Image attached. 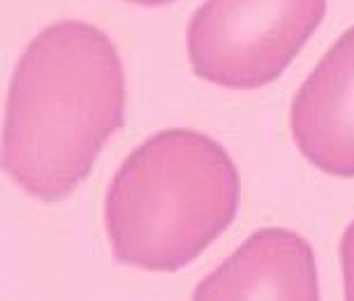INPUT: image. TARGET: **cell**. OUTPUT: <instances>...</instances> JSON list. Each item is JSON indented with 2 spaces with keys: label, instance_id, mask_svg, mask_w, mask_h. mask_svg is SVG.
<instances>
[{
  "label": "cell",
  "instance_id": "obj_1",
  "mask_svg": "<svg viewBox=\"0 0 354 301\" xmlns=\"http://www.w3.org/2000/svg\"><path fill=\"white\" fill-rule=\"evenodd\" d=\"M123 120L116 46L95 26L58 21L32 39L12 75L3 167L26 192L56 202L88 176Z\"/></svg>",
  "mask_w": 354,
  "mask_h": 301
},
{
  "label": "cell",
  "instance_id": "obj_2",
  "mask_svg": "<svg viewBox=\"0 0 354 301\" xmlns=\"http://www.w3.org/2000/svg\"><path fill=\"white\" fill-rule=\"evenodd\" d=\"M241 179L227 151L195 130H162L113 174L104 225L121 264L176 271L236 216Z\"/></svg>",
  "mask_w": 354,
  "mask_h": 301
},
{
  "label": "cell",
  "instance_id": "obj_3",
  "mask_svg": "<svg viewBox=\"0 0 354 301\" xmlns=\"http://www.w3.org/2000/svg\"><path fill=\"white\" fill-rule=\"evenodd\" d=\"M326 0H206L188 24L197 77L262 89L285 72L322 24Z\"/></svg>",
  "mask_w": 354,
  "mask_h": 301
},
{
  "label": "cell",
  "instance_id": "obj_4",
  "mask_svg": "<svg viewBox=\"0 0 354 301\" xmlns=\"http://www.w3.org/2000/svg\"><path fill=\"white\" fill-rule=\"evenodd\" d=\"M292 135L317 170L354 176V26L336 39L294 95Z\"/></svg>",
  "mask_w": 354,
  "mask_h": 301
},
{
  "label": "cell",
  "instance_id": "obj_5",
  "mask_svg": "<svg viewBox=\"0 0 354 301\" xmlns=\"http://www.w3.org/2000/svg\"><path fill=\"white\" fill-rule=\"evenodd\" d=\"M192 301H319L310 244L283 227L259 230L197 285Z\"/></svg>",
  "mask_w": 354,
  "mask_h": 301
},
{
  "label": "cell",
  "instance_id": "obj_6",
  "mask_svg": "<svg viewBox=\"0 0 354 301\" xmlns=\"http://www.w3.org/2000/svg\"><path fill=\"white\" fill-rule=\"evenodd\" d=\"M340 264H343L345 301H354V223L347 225L340 239Z\"/></svg>",
  "mask_w": 354,
  "mask_h": 301
},
{
  "label": "cell",
  "instance_id": "obj_7",
  "mask_svg": "<svg viewBox=\"0 0 354 301\" xmlns=\"http://www.w3.org/2000/svg\"><path fill=\"white\" fill-rule=\"evenodd\" d=\"M130 3H139V5H165V3H171V0H130Z\"/></svg>",
  "mask_w": 354,
  "mask_h": 301
}]
</instances>
